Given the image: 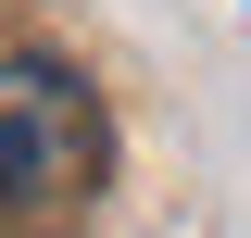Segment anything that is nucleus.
Returning <instances> with one entry per match:
<instances>
[{
  "label": "nucleus",
  "instance_id": "nucleus-1",
  "mask_svg": "<svg viewBox=\"0 0 251 238\" xmlns=\"http://www.w3.org/2000/svg\"><path fill=\"white\" fill-rule=\"evenodd\" d=\"M88 176H100V100L63 63L13 50L0 63V238L50 226L63 201H88Z\"/></svg>",
  "mask_w": 251,
  "mask_h": 238
}]
</instances>
